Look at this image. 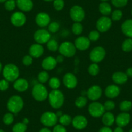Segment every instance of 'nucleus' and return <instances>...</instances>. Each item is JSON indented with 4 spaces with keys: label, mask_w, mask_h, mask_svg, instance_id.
I'll return each mask as SVG.
<instances>
[{
    "label": "nucleus",
    "mask_w": 132,
    "mask_h": 132,
    "mask_svg": "<svg viewBox=\"0 0 132 132\" xmlns=\"http://www.w3.org/2000/svg\"><path fill=\"white\" fill-rule=\"evenodd\" d=\"M131 15H132V10H131Z\"/></svg>",
    "instance_id": "nucleus-61"
},
{
    "label": "nucleus",
    "mask_w": 132,
    "mask_h": 132,
    "mask_svg": "<svg viewBox=\"0 0 132 132\" xmlns=\"http://www.w3.org/2000/svg\"><path fill=\"white\" fill-rule=\"evenodd\" d=\"M16 6L23 12H29L33 8L32 0H16Z\"/></svg>",
    "instance_id": "nucleus-22"
},
{
    "label": "nucleus",
    "mask_w": 132,
    "mask_h": 132,
    "mask_svg": "<svg viewBox=\"0 0 132 132\" xmlns=\"http://www.w3.org/2000/svg\"><path fill=\"white\" fill-rule=\"evenodd\" d=\"M112 25V20L111 18L106 16H102L96 23V29L98 32H105L110 30Z\"/></svg>",
    "instance_id": "nucleus-10"
},
{
    "label": "nucleus",
    "mask_w": 132,
    "mask_h": 132,
    "mask_svg": "<svg viewBox=\"0 0 132 132\" xmlns=\"http://www.w3.org/2000/svg\"><path fill=\"white\" fill-rule=\"evenodd\" d=\"M35 21L39 27H45L48 26L51 23V18L47 13L40 12L36 15Z\"/></svg>",
    "instance_id": "nucleus-17"
},
{
    "label": "nucleus",
    "mask_w": 132,
    "mask_h": 132,
    "mask_svg": "<svg viewBox=\"0 0 132 132\" xmlns=\"http://www.w3.org/2000/svg\"><path fill=\"white\" fill-rule=\"evenodd\" d=\"M130 119L131 117L129 113L126 112H123L117 116V117L115 118V122L118 126L123 128L129 124Z\"/></svg>",
    "instance_id": "nucleus-20"
},
{
    "label": "nucleus",
    "mask_w": 132,
    "mask_h": 132,
    "mask_svg": "<svg viewBox=\"0 0 132 132\" xmlns=\"http://www.w3.org/2000/svg\"><path fill=\"white\" fill-rule=\"evenodd\" d=\"M49 85L52 89H58L60 86V80L57 77H52L49 80Z\"/></svg>",
    "instance_id": "nucleus-34"
},
{
    "label": "nucleus",
    "mask_w": 132,
    "mask_h": 132,
    "mask_svg": "<svg viewBox=\"0 0 132 132\" xmlns=\"http://www.w3.org/2000/svg\"><path fill=\"white\" fill-rule=\"evenodd\" d=\"M101 1H102V2H106L107 1H108V0H101Z\"/></svg>",
    "instance_id": "nucleus-59"
},
{
    "label": "nucleus",
    "mask_w": 132,
    "mask_h": 132,
    "mask_svg": "<svg viewBox=\"0 0 132 132\" xmlns=\"http://www.w3.org/2000/svg\"><path fill=\"white\" fill-rule=\"evenodd\" d=\"M99 71H100V68L98 63H92L89 65L88 68V73H89V75L92 76H96L98 74Z\"/></svg>",
    "instance_id": "nucleus-36"
},
{
    "label": "nucleus",
    "mask_w": 132,
    "mask_h": 132,
    "mask_svg": "<svg viewBox=\"0 0 132 132\" xmlns=\"http://www.w3.org/2000/svg\"><path fill=\"white\" fill-rule=\"evenodd\" d=\"M49 104L53 108L59 109L63 106L65 98L63 93L58 89H53L49 93L48 96Z\"/></svg>",
    "instance_id": "nucleus-2"
},
{
    "label": "nucleus",
    "mask_w": 132,
    "mask_h": 132,
    "mask_svg": "<svg viewBox=\"0 0 132 132\" xmlns=\"http://www.w3.org/2000/svg\"><path fill=\"white\" fill-rule=\"evenodd\" d=\"M49 79H50V78H49V75L46 71H41L40 73H39L38 75V80L39 83H41L44 84L48 82Z\"/></svg>",
    "instance_id": "nucleus-31"
},
{
    "label": "nucleus",
    "mask_w": 132,
    "mask_h": 132,
    "mask_svg": "<svg viewBox=\"0 0 132 132\" xmlns=\"http://www.w3.org/2000/svg\"><path fill=\"white\" fill-rule=\"evenodd\" d=\"M16 7V2L15 0H7L5 2V8L8 11H12Z\"/></svg>",
    "instance_id": "nucleus-39"
},
{
    "label": "nucleus",
    "mask_w": 132,
    "mask_h": 132,
    "mask_svg": "<svg viewBox=\"0 0 132 132\" xmlns=\"http://www.w3.org/2000/svg\"><path fill=\"white\" fill-rule=\"evenodd\" d=\"M100 38V32L98 31L97 30H92L89 34L88 38L91 42H96Z\"/></svg>",
    "instance_id": "nucleus-42"
},
{
    "label": "nucleus",
    "mask_w": 132,
    "mask_h": 132,
    "mask_svg": "<svg viewBox=\"0 0 132 132\" xmlns=\"http://www.w3.org/2000/svg\"><path fill=\"white\" fill-rule=\"evenodd\" d=\"M120 93V89L118 86L115 84L109 85L105 89L104 93L106 97L109 98H115L117 97Z\"/></svg>",
    "instance_id": "nucleus-19"
},
{
    "label": "nucleus",
    "mask_w": 132,
    "mask_h": 132,
    "mask_svg": "<svg viewBox=\"0 0 132 132\" xmlns=\"http://www.w3.org/2000/svg\"><path fill=\"white\" fill-rule=\"evenodd\" d=\"M113 132H124V130H123L122 128L117 126V128H115V129H114Z\"/></svg>",
    "instance_id": "nucleus-53"
},
{
    "label": "nucleus",
    "mask_w": 132,
    "mask_h": 132,
    "mask_svg": "<svg viewBox=\"0 0 132 132\" xmlns=\"http://www.w3.org/2000/svg\"><path fill=\"white\" fill-rule=\"evenodd\" d=\"M121 30L125 36L132 38V20L128 19L124 21L121 25Z\"/></svg>",
    "instance_id": "nucleus-24"
},
{
    "label": "nucleus",
    "mask_w": 132,
    "mask_h": 132,
    "mask_svg": "<svg viewBox=\"0 0 132 132\" xmlns=\"http://www.w3.org/2000/svg\"><path fill=\"white\" fill-rule=\"evenodd\" d=\"M44 52V47L42 45V44H33L29 48V54L33 58H38L42 56Z\"/></svg>",
    "instance_id": "nucleus-18"
},
{
    "label": "nucleus",
    "mask_w": 132,
    "mask_h": 132,
    "mask_svg": "<svg viewBox=\"0 0 132 132\" xmlns=\"http://www.w3.org/2000/svg\"><path fill=\"white\" fill-rule=\"evenodd\" d=\"M32 96L36 101L42 102L45 101L49 96L47 89L43 84L38 83L33 86Z\"/></svg>",
    "instance_id": "nucleus-4"
},
{
    "label": "nucleus",
    "mask_w": 132,
    "mask_h": 132,
    "mask_svg": "<svg viewBox=\"0 0 132 132\" xmlns=\"http://www.w3.org/2000/svg\"><path fill=\"white\" fill-rule=\"evenodd\" d=\"M2 73L5 79L9 82H14L20 76V69L16 65L8 63L4 66Z\"/></svg>",
    "instance_id": "nucleus-1"
},
{
    "label": "nucleus",
    "mask_w": 132,
    "mask_h": 132,
    "mask_svg": "<svg viewBox=\"0 0 132 132\" xmlns=\"http://www.w3.org/2000/svg\"><path fill=\"white\" fill-rule=\"evenodd\" d=\"M39 132H53L51 129H49L47 127H45V128H43L39 131Z\"/></svg>",
    "instance_id": "nucleus-52"
},
{
    "label": "nucleus",
    "mask_w": 132,
    "mask_h": 132,
    "mask_svg": "<svg viewBox=\"0 0 132 132\" xmlns=\"http://www.w3.org/2000/svg\"><path fill=\"white\" fill-rule=\"evenodd\" d=\"M126 74L128 77H132V68H128L126 71Z\"/></svg>",
    "instance_id": "nucleus-51"
},
{
    "label": "nucleus",
    "mask_w": 132,
    "mask_h": 132,
    "mask_svg": "<svg viewBox=\"0 0 132 132\" xmlns=\"http://www.w3.org/2000/svg\"><path fill=\"white\" fill-rule=\"evenodd\" d=\"M13 87L19 92H24L29 88V82L25 78H18L14 82Z\"/></svg>",
    "instance_id": "nucleus-23"
},
{
    "label": "nucleus",
    "mask_w": 132,
    "mask_h": 132,
    "mask_svg": "<svg viewBox=\"0 0 132 132\" xmlns=\"http://www.w3.org/2000/svg\"><path fill=\"white\" fill-rule=\"evenodd\" d=\"M87 103V98L84 96H80L75 100V104L78 108H83Z\"/></svg>",
    "instance_id": "nucleus-29"
},
{
    "label": "nucleus",
    "mask_w": 132,
    "mask_h": 132,
    "mask_svg": "<svg viewBox=\"0 0 132 132\" xmlns=\"http://www.w3.org/2000/svg\"><path fill=\"white\" fill-rule=\"evenodd\" d=\"M104 107L105 110L108 111H110L111 110H114L115 108V104L113 101H107L104 104Z\"/></svg>",
    "instance_id": "nucleus-45"
},
{
    "label": "nucleus",
    "mask_w": 132,
    "mask_h": 132,
    "mask_svg": "<svg viewBox=\"0 0 132 132\" xmlns=\"http://www.w3.org/2000/svg\"><path fill=\"white\" fill-rule=\"evenodd\" d=\"M44 1H45V2H52V1H54V0H44Z\"/></svg>",
    "instance_id": "nucleus-57"
},
{
    "label": "nucleus",
    "mask_w": 132,
    "mask_h": 132,
    "mask_svg": "<svg viewBox=\"0 0 132 132\" xmlns=\"http://www.w3.org/2000/svg\"><path fill=\"white\" fill-rule=\"evenodd\" d=\"M72 120H73V118L69 115H67V114H63L62 116L58 118V122L60 124L64 126H68L70 125L72 123Z\"/></svg>",
    "instance_id": "nucleus-28"
},
{
    "label": "nucleus",
    "mask_w": 132,
    "mask_h": 132,
    "mask_svg": "<svg viewBox=\"0 0 132 132\" xmlns=\"http://www.w3.org/2000/svg\"><path fill=\"white\" fill-rule=\"evenodd\" d=\"M99 11L103 16H108L112 12V9L111 5L107 2H102L99 5Z\"/></svg>",
    "instance_id": "nucleus-27"
},
{
    "label": "nucleus",
    "mask_w": 132,
    "mask_h": 132,
    "mask_svg": "<svg viewBox=\"0 0 132 132\" xmlns=\"http://www.w3.org/2000/svg\"><path fill=\"white\" fill-rule=\"evenodd\" d=\"M0 132H5V131L3 130V129H0Z\"/></svg>",
    "instance_id": "nucleus-58"
},
{
    "label": "nucleus",
    "mask_w": 132,
    "mask_h": 132,
    "mask_svg": "<svg viewBox=\"0 0 132 132\" xmlns=\"http://www.w3.org/2000/svg\"><path fill=\"white\" fill-rule=\"evenodd\" d=\"M14 120V117L13 113L11 112L7 113L3 117V122L5 125H11Z\"/></svg>",
    "instance_id": "nucleus-38"
},
{
    "label": "nucleus",
    "mask_w": 132,
    "mask_h": 132,
    "mask_svg": "<svg viewBox=\"0 0 132 132\" xmlns=\"http://www.w3.org/2000/svg\"><path fill=\"white\" fill-rule=\"evenodd\" d=\"M72 125L77 129H83L87 127L88 120L84 115H78L73 118Z\"/></svg>",
    "instance_id": "nucleus-15"
},
{
    "label": "nucleus",
    "mask_w": 132,
    "mask_h": 132,
    "mask_svg": "<svg viewBox=\"0 0 132 132\" xmlns=\"http://www.w3.org/2000/svg\"><path fill=\"white\" fill-rule=\"evenodd\" d=\"M63 83L67 88L74 89L78 84V80L77 77L71 73H66L63 77Z\"/></svg>",
    "instance_id": "nucleus-14"
},
{
    "label": "nucleus",
    "mask_w": 132,
    "mask_h": 132,
    "mask_svg": "<svg viewBox=\"0 0 132 132\" xmlns=\"http://www.w3.org/2000/svg\"><path fill=\"white\" fill-rule=\"evenodd\" d=\"M106 50L102 47L98 46L93 48L89 53L90 60L93 63H99L106 56Z\"/></svg>",
    "instance_id": "nucleus-8"
},
{
    "label": "nucleus",
    "mask_w": 132,
    "mask_h": 132,
    "mask_svg": "<svg viewBox=\"0 0 132 132\" xmlns=\"http://www.w3.org/2000/svg\"><path fill=\"white\" fill-rule=\"evenodd\" d=\"M128 76L121 71L115 72L112 75V80L116 84H124L128 81Z\"/></svg>",
    "instance_id": "nucleus-25"
},
{
    "label": "nucleus",
    "mask_w": 132,
    "mask_h": 132,
    "mask_svg": "<svg viewBox=\"0 0 132 132\" xmlns=\"http://www.w3.org/2000/svg\"><path fill=\"white\" fill-rule=\"evenodd\" d=\"M33 58L29 54V55H25L22 59V63L24 65L29 66L32 63Z\"/></svg>",
    "instance_id": "nucleus-46"
},
{
    "label": "nucleus",
    "mask_w": 132,
    "mask_h": 132,
    "mask_svg": "<svg viewBox=\"0 0 132 132\" xmlns=\"http://www.w3.org/2000/svg\"><path fill=\"white\" fill-rule=\"evenodd\" d=\"M56 60L57 63H62L63 62V60H64V56H62V54H60V55H58L56 57Z\"/></svg>",
    "instance_id": "nucleus-50"
},
{
    "label": "nucleus",
    "mask_w": 132,
    "mask_h": 132,
    "mask_svg": "<svg viewBox=\"0 0 132 132\" xmlns=\"http://www.w3.org/2000/svg\"><path fill=\"white\" fill-rule=\"evenodd\" d=\"M65 5V3L63 0H54L53 1V7L54 9L56 11H62Z\"/></svg>",
    "instance_id": "nucleus-44"
},
{
    "label": "nucleus",
    "mask_w": 132,
    "mask_h": 132,
    "mask_svg": "<svg viewBox=\"0 0 132 132\" xmlns=\"http://www.w3.org/2000/svg\"><path fill=\"white\" fill-rule=\"evenodd\" d=\"M53 132H67L65 127L60 124H56L53 128Z\"/></svg>",
    "instance_id": "nucleus-48"
},
{
    "label": "nucleus",
    "mask_w": 132,
    "mask_h": 132,
    "mask_svg": "<svg viewBox=\"0 0 132 132\" xmlns=\"http://www.w3.org/2000/svg\"><path fill=\"white\" fill-rule=\"evenodd\" d=\"M9 87V82L4 79L0 80V91H5L7 90Z\"/></svg>",
    "instance_id": "nucleus-47"
},
{
    "label": "nucleus",
    "mask_w": 132,
    "mask_h": 132,
    "mask_svg": "<svg viewBox=\"0 0 132 132\" xmlns=\"http://www.w3.org/2000/svg\"><path fill=\"white\" fill-rule=\"evenodd\" d=\"M88 111L91 117L98 118L103 115L106 110L102 104L96 101H93L89 105Z\"/></svg>",
    "instance_id": "nucleus-7"
},
{
    "label": "nucleus",
    "mask_w": 132,
    "mask_h": 132,
    "mask_svg": "<svg viewBox=\"0 0 132 132\" xmlns=\"http://www.w3.org/2000/svg\"><path fill=\"white\" fill-rule=\"evenodd\" d=\"M69 15L71 20L75 22L80 23L85 18V11L80 6L75 5L71 8Z\"/></svg>",
    "instance_id": "nucleus-11"
},
{
    "label": "nucleus",
    "mask_w": 132,
    "mask_h": 132,
    "mask_svg": "<svg viewBox=\"0 0 132 132\" xmlns=\"http://www.w3.org/2000/svg\"><path fill=\"white\" fill-rule=\"evenodd\" d=\"M71 30L74 35H80L83 32V26L80 22H75L72 25Z\"/></svg>",
    "instance_id": "nucleus-32"
},
{
    "label": "nucleus",
    "mask_w": 132,
    "mask_h": 132,
    "mask_svg": "<svg viewBox=\"0 0 132 132\" xmlns=\"http://www.w3.org/2000/svg\"><path fill=\"white\" fill-rule=\"evenodd\" d=\"M23 106V100L19 95H12L9 98L7 103V109L9 112L13 114H16L21 111Z\"/></svg>",
    "instance_id": "nucleus-3"
},
{
    "label": "nucleus",
    "mask_w": 132,
    "mask_h": 132,
    "mask_svg": "<svg viewBox=\"0 0 132 132\" xmlns=\"http://www.w3.org/2000/svg\"><path fill=\"white\" fill-rule=\"evenodd\" d=\"M59 29L60 24L56 21L51 22L48 25V30L50 32V33H56L59 30Z\"/></svg>",
    "instance_id": "nucleus-41"
},
{
    "label": "nucleus",
    "mask_w": 132,
    "mask_h": 132,
    "mask_svg": "<svg viewBox=\"0 0 132 132\" xmlns=\"http://www.w3.org/2000/svg\"><path fill=\"white\" fill-rule=\"evenodd\" d=\"M119 108L122 112L129 111L132 108V102L129 101H122L119 105Z\"/></svg>",
    "instance_id": "nucleus-33"
},
{
    "label": "nucleus",
    "mask_w": 132,
    "mask_h": 132,
    "mask_svg": "<svg viewBox=\"0 0 132 132\" xmlns=\"http://www.w3.org/2000/svg\"><path fill=\"white\" fill-rule=\"evenodd\" d=\"M74 44L77 49L80 51H86L89 48L91 41L86 36H79L76 39Z\"/></svg>",
    "instance_id": "nucleus-16"
},
{
    "label": "nucleus",
    "mask_w": 132,
    "mask_h": 132,
    "mask_svg": "<svg viewBox=\"0 0 132 132\" xmlns=\"http://www.w3.org/2000/svg\"><path fill=\"white\" fill-rule=\"evenodd\" d=\"M102 122L106 126H111L115 122V117L113 114L110 111L105 112L102 116Z\"/></svg>",
    "instance_id": "nucleus-26"
},
{
    "label": "nucleus",
    "mask_w": 132,
    "mask_h": 132,
    "mask_svg": "<svg viewBox=\"0 0 132 132\" xmlns=\"http://www.w3.org/2000/svg\"><path fill=\"white\" fill-rule=\"evenodd\" d=\"M102 95V88L98 85H93L88 89L87 91V97L92 101H96Z\"/></svg>",
    "instance_id": "nucleus-13"
},
{
    "label": "nucleus",
    "mask_w": 132,
    "mask_h": 132,
    "mask_svg": "<svg viewBox=\"0 0 132 132\" xmlns=\"http://www.w3.org/2000/svg\"><path fill=\"white\" fill-rule=\"evenodd\" d=\"M59 44H58V42L56 41L55 40H52L51 39L47 43V47L49 49L50 51L55 52L56 51H58V48H59Z\"/></svg>",
    "instance_id": "nucleus-35"
},
{
    "label": "nucleus",
    "mask_w": 132,
    "mask_h": 132,
    "mask_svg": "<svg viewBox=\"0 0 132 132\" xmlns=\"http://www.w3.org/2000/svg\"><path fill=\"white\" fill-rule=\"evenodd\" d=\"M128 0H111V3L117 8H122L128 3Z\"/></svg>",
    "instance_id": "nucleus-43"
},
{
    "label": "nucleus",
    "mask_w": 132,
    "mask_h": 132,
    "mask_svg": "<svg viewBox=\"0 0 132 132\" xmlns=\"http://www.w3.org/2000/svg\"><path fill=\"white\" fill-rule=\"evenodd\" d=\"M7 0H0V3H5Z\"/></svg>",
    "instance_id": "nucleus-56"
},
{
    "label": "nucleus",
    "mask_w": 132,
    "mask_h": 132,
    "mask_svg": "<svg viewBox=\"0 0 132 132\" xmlns=\"http://www.w3.org/2000/svg\"><path fill=\"white\" fill-rule=\"evenodd\" d=\"M98 132H113V130L111 129V128H110V127L105 126L99 129Z\"/></svg>",
    "instance_id": "nucleus-49"
},
{
    "label": "nucleus",
    "mask_w": 132,
    "mask_h": 132,
    "mask_svg": "<svg viewBox=\"0 0 132 132\" xmlns=\"http://www.w3.org/2000/svg\"><path fill=\"white\" fill-rule=\"evenodd\" d=\"M26 16L22 12H15L11 15V22L14 26L20 27L26 23Z\"/></svg>",
    "instance_id": "nucleus-12"
},
{
    "label": "nucleus",
    "mask_w": 132,
    "mask_h": 132,
    "mask_svg": "<svg viewBox=\"0 0 132 132\" xmlns=\"http://www.w3.org/2000/svg\"><path fill=\"white\" fill-rule=\"evenodd\" d=\"M122 15V12L120 10H115L113 12H111V20L115 21H119L121 20Z\"/></svg>",
    "instance_id": "nucleus-40"
},
{
    "label": "nucleus",
    "mask_w": 132,
    "mask_h": 132,
    "mask_svg": "<svg viewBox=\"0 0 132 132\" xmlns=\"http://www.w3.org/2000/svg\"><path fill=\"white\" fill-rule=\"evenodd\" d=\"M2 70H3V65H2V63H1V62H0V73L2 71Z\"/></svg>",
    "instance_id": "nucleus-55"
},
{
    "label": "nucleus",
    "mask_w": 132,
    "mask_h": 132,
    "mask_svg": "<svg viewBox=\"0 0 132 132\" xmlns=\"http://www.w3.org/2000/svg\"><path fill=\"white\" fill-rule=\"evenodd\" d=\"M122 49L124 52H130L132 51V38L126 39L122 44Z\"/></svg>",
    "instance_id": "nucleus-37"
},
{
    "label": "nucleus",
    "mask_w": 132,
    "mask_h": 132,
    "mask_svg": "<svg viewBox=\"0 0 132 132\" xmlns=\"http://www.w3.org/2000/svg\"><path fill=\"white\" fill-rule=\"evenodd\" d=\"M27 129V126L23 122H18L12 127V132H25Z\"/></svg>",
    "instance_id": "nucleus-30"
},
{
    "label": "nucleus",
    "mask_w": 132,
    "mask_h": 132,
    "mask_svg": "<svg viewBox=\"0 0 132 132\" xmlns=\"http://www.w3.org/2000/svg\"><path fill=\"white\" fill-rule=\"evenodd\" d=\"M58 51L60 54L67 58H71L75 56L77 52V48L74 44L70 42H64L59 45Z\"/></svg>",
    "instance_id": "nucleus-5"
},
{
    "label": "nucleus",
    "mask_w": 132,
    "mask_h": 132,
    "mask_svg": "<svg viewBox=\"0 0 132 132\" xmlns=\"http://www.w3.org/2000/svg\"><path fill=\"white\" fill-rule=\"evenodd\" d=\"M22 122H23L24 124H25L26 125H27V124H29V119H28L27 118H25V119H23V120Z\"/></svg>",
    "instance_id": "nucleus-54"
},
{
    "label": "nucleus",
    "mask_w": 132,
    "mask_h": 132,
    "mask_svg": "<svg viewBox=\"0 0 132 132\" xmlns=\"http://www.w3.org/2000/svg\"><path fill=\"white\" fill-rule=\"evenodd\" d=\"M57 63H58L55 58L53 56H47L42 60V66L45 71H51L56 68Z\"/></svg>",
    "instance_id": "nucleus-21"
},
{
    "label": "nucleus",
    "mask_w": 132,
    "mask_h": 132,
    "mask_svg": "<svg viewBox=\"0 0 132 132\" xmlns=\"http://www.w3.org/2000/svg\"><path fill=\"white\" fill-rule=\"evenodd\" d=\"M58 121V117L56 113L52 111H45L42 115L40 122L45 127L54 126Z\"/></svg>",
    "instance_id": "nucleus-6"
},
{
    "label": "nucleus",
    "mask_w": 132,
    "mask_h": 132,
    "mask_svg": "<svg viewBox=\"0 0 132 132\" xmlns=\"http://www.w3.org/2000/svg\"><path fill=\"white\" fill-rule=\"evenodd\" d=\"M129 132H132V128H131V129H130V130H129Z\"/></svg>",
    "instance_id": "nucleus-60"
},
{
    "label": "nucleus",
    "mask_w": 132,
    "mask_h": 132,
    "mask_svg": "<svg viewBox=\"0 0 132 132\" xmlns=\"http://www.w3.org/2000/svg\"><path fill=\"white\" fill-rule=\"evenodd\" d=\"M51 33L49 30L42 29L36 30L34 34V39L38 44H47L51 40Z\"/></svg>",
    "instance_id": "nucleus-9"
}]
</instances>
